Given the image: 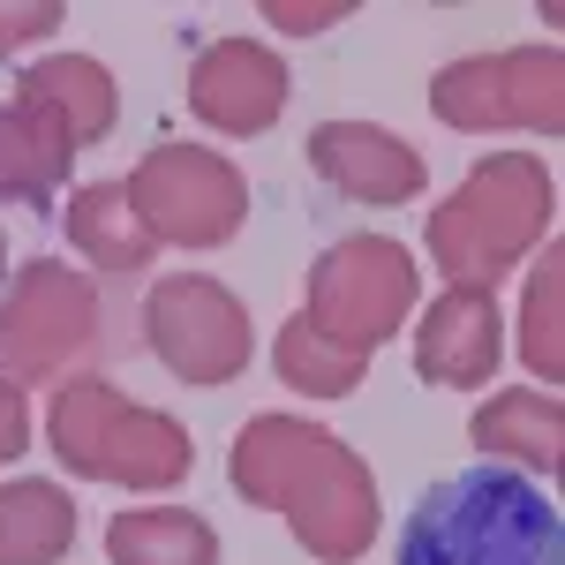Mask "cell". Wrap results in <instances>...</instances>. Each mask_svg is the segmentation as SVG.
Segmentation results:
<instances>
[{
	"label": "cell",
	"mask_w": 565,
	"mask_h": 565,
	"mask_svg": "<svg viewBox=\"0 0 565 565\" xmlns=\"http://www.w3.org/2000/svg\"><path fill=\"white\" fill-rule=\"evenodd\" d=\"M53 189H61V174H53V159L39 151V136L23 129L15 106H0V204H31V212H45Z\"/></svg>",
	"instance_id": "20"
},
{
	"label": "cell",
	"mask_w": 565,
	"mask_h": 565,
	"mask_svg": "<svg viewBox=\"0 0 565 565\" xmlns=\"http://www.w3.org/2000/svg\"><path fill=\"white\" fill-rule=\"evenodd\" d=\"M121 189H129L136 218L151 226L159 249L167 242L174 249H218L249 218V181H242V167L204 151V143H159V151H143Z\"/></svg>",
	"instance_id": "8"
},
{
	"label": "cell",
	"mask_w": 565,
	"mask_h": 565,
	"mask_svg": "<svg viewBox=\"0 0 565 565\" xmlns=\"http://www.w3.org/2000/svg\"><path fill=\"white\" fill-rule=\"evenodd\" d=\"M415 287H423V271H415V257H407L399 242H385V234H348V242H332L324 257L309 264L302 324L317 340H332V348H348V354L370 362V354L407 324Z\"/></svg>",
	"instance_id": "5"
},
{
	"label": "cell",
	"mask_w": 565,
	"mask_h": 565,
	"mask_svg": "<svg viewBox=\"0 0 565 565\" xmlns=\"http://www.w3.org/2000/svg\"><path fill=\"white\" fill-rule=\"evenodd\" d=\"M309 167L354 204H415L423 196V151L399 143L377 121H317L309 129Z\"/></svg>",
	"instance_id": "12"
},
{
	"label": "cell",
	"mask_w": 565,
	"mask_h": 565,
	"mask_svg": "<svg viewBox=\"0 0 565 565\" xmlns=\"http://www.w3.org/2000/svg\"><path fill=\"white\" fill-rule=\"evenodd\" d=\"M68 23V8L61 0H0V61L8 53H23L31 39H53Z\"/></svg>",
	"instance_id": "21"
},
{
	"label": "cell",
	"mask_w": 565,
	"mask_h": 565,
	"mask_svg": "<svg viewBox=\"0 0 565 565\" xmlns=\"http://www.w3.org/2000/svg\"><path fill=\"white\" fill-rule=\"evenodd\" d=\"M106 558L114 565H218V535L189 505H143V513H114Z\"/></svg>",
	"instance_id": "17"
},
{
	"label": "cell",
	"mask_w": 565,
	"mask_h": 565,
	"mask_svg": "<svg viewBox=\"0 0 565 565\" xmlns=\"http://www.w3.org/2000/svg\"><path fill=\"white\" fill-rule=\"evenodd\" d=\"M392 565H565V521L535 476L476 460L415 498Z\"/></svg>",
	"instance_id": "2"
},
{
	"label": "cell",
	"mask_w": 565,
	"mask_h": 565,
	"mask_svg": "<svg viewBox=\"0 0 565 565\" xmlns=\"http://www.w3.org/2000/svg\"><path fill=\"white\" fill-rule=\"evenodd\" d=\"M15 452H31V399H23V385L0 377V468H8Z\"/></svg>",
	"instance_id": "23"
},
{
	"label": "cell",
	"mask_w": 565,
	"mask_h": 565,
	"mask_svg": "<svg viewBox=\"0 0 565 565\" xmlns=\"http://www.w3.org/2000/svg\"><path fill=\"white\" fill-rule=\"evenodd\" d=\"M505 317L482 287H445L423 324H415V377L423 385H490L498 354H505Z\"/></svg>",
	"instance_id": "13"
},
{
	"label": "cell",
	"mask_w": 565,
	"mask_h": 565,
	"mask_svg": "<svg viewBox=\"0 0 565 565\" xmlns=\"http://www.w3.org/2000/svg\"><path fill=\"white\" fill-rule=\"evenodd\" d=\"M226 482L279 513L295 527L317 565H354L370 543H377V476L362 468V452L340 445L332 430H317L302 415H257L242 423L234 452H226Z\"/></svg>",
	"instance_id": "1"
},
{
	"label": "cell",
	"mask_w": 565,
	"mask_h": 565,
	"mask_svg": "<svg viewBox=\"0 0 565 565\" xmlns=\"http://www.w3.org/2000/svg\"><path fill=\"white\" fill-rule=\"evenodd\" d=\"M8 106L23 114V129L39 136L53 174H68L76 151L114 129L121 90H114V76H106L90 53H53V61H31V68L15 76V98H8Z\"/></svg>",
	"instance_id": "10"
},
{
	"label": "cell",
	"mask_w": 565,
	"mask_h": 565,
	"mask_svg": "<svg viewBox=\"0 0 565 565\" xmlns=\"http://www.w3.org/2000/svg\"><path fill=\"white\" fill-rule=\"evenodd\" d=\"M189 114L218 136H264L287 114V61L257 39H212L189 68Z\"/></svg>",
	"instance_id": "11"
},
{
	"label": "cell",
	"mask_w": 565,
	"mask_h": 565,
	"mask_svg": "<svg viewBox=\"0 0 565 565\" xmlns=\"http://www.w3.org/2000/svg\"><path fill=\"white\" fill-rule=\"evenodd\" d=\"M76 543V498L61 482H8L0 490V565H61Z\"/></svg>",
	"instance_id": "16"
},
{
	"label": "cell",
	"mask_w": 565,
	"mask_h": 565,
	"mask_svg": "<svg viewBox=\"0 0 565 565\" xmlns=\"http://www.w3.org/2000/svg\"><path fill=\"white\" fill-rule=\"evenodd\" d=\"M551 218H558V181L543 174V159L498 151L468 167V181L430 212V264L445 271V287L490 295L535 242H551Z\"/></svg>",
	"instance_id": "3"
},
{
	"label": "cell",
	"mask_w": 565,
	"mask_h": 565,
	"mask_svg": "<svg viewBox=\"0 0 565 565\" xmlns=\"http://www.w3.org/2000/svg\"><path fill=\"white\" fill-rule=\"evenodd\" d=\"M0 264H8V249H0Z\"/></svg>",
	"instance_id": "24"
},
{
	"label": "cell",
	"mask_w": 565,
	"mask_h": 565,
	"mask_svg": "<svg viewBox=\"0 0 565 565\" xmlns=\"http://www.w3.org/2000/svg\"><path fill=\"white\" fill-rule=\"evenodd\" d=\"M340 15H354V0H324V8H302V0H264V23H279V31H295V39L324 31V23H340Z\"/></svg>",
	"instance_id": "22"
},
{
	"label": "cell",
	"mask_w": 565,
	"mask_h": 565,
	"mask_svg": "<svg viewBox=\"0 0 565 565\" xmlns=\"http://www.w3.org/2000/svg\"><path fill=\"white\" fill-rule=\"evenodd\" d=\"M143 340L181 385H234L249 370V309L204 271H174L143 302Z\"/></svg>",
	"instance_id": "9"
},
{
	"label": "cell",
	"mask_w": 565,
	"mask_h": 565,
	"mask_svg": "<svg viewBox=\"0 0 565 565\" xmlns=\"http://www.w3.org/2000/svg\"><path fill=\"white\" fill-rule=\"evenodd\" d=\"M98 348V287L76 264H23L0 295V377L61 385Z\"/></svg>",
	"instance_id": "6"
},
{
	"label": "cell",
	"mask_w": 565,
	"mask_h": 565,
	"mask_svg": "<svg viewBox=\"0 0 565 565\" xmlns=\"http://www.w3.org/2000/svg\"><path fill=\"white\" fill-rule=\"evenodd\" d=\"M430 114L460 136H482V129L558 136L565 129V61H558V45H513V53L445 61L437 84H430Z\"/></svg>",
	"instance_id": "7"
},
{
	"label": "cell",
	"mask_w": 565,
	"mask_h": 565,
	"mask_svg": "<svg viewBox=\"0 0 565 565\" xmlns=\"http://www.w3.org/2000/svg\"><path fill=\"white\" fill-rule=\"evenodd\" d=\"M68 242H76V257L98 264V271H143V264L159 257V242H151V226L136 218L121 181L76 189V204H68Z\"/></svg>",
	"instance_id": "15"
},
{
	"label": "cell",
	"mask_w": 565,
	"mask_h": 565,
	"mask_svg": "<svg viewBox=\"0 0 565 565\" xmlns=\"http://www.w3.org/2000/svg\"><path fill=\"white\" fill-rule=\"evenodd\" d=\"M558 295H565V249L543 242V264L527 279V302H521V362L543 377V392L565 385V340H558Z\"/></svg>",
	"instance_id": "18"
},
{
	"label": "cell",
	"mask_w": 565,
	"mask_h": 565,
	"mask_svg": "<svg viewBox=\"0 0 565 565\" xmlns=\"http://www.w3.org/2000/svg\"><path fill=\"white\" fill-rule=\"evenodd\" d=\"M45 437L61 452V468L84 482H121V490H174L189 468H196V445L174 415L143 407L114 377H68L53 392V415H45Z\"/></svg>",
	"instance_id": "4"
},
{
	"label": "cell",
	"mask_w": 565,
	"mask_h": 565,
	"mask_svg": "<svg viewBox=\"0 0 565 565\" xmlns=\"http://www.w3.org/2000/svg\"><path fill=\"white\" fill-rule=\"evenodd\" d=\"M468 437L482 445V460H505V468H521V476L527 468H535V476H558L565 407H558V392H543V385H513V392H498V399H482Z\"/></svg>",
	"instance_id": "14"
},
{
	"label": "cell",
	"mask_w": 565,
	"mask_h": 565,
	"mask_svg": "<svg viewBox=\"0 0 565 565\" xmlns=\"http://www.w3.org/2000/svg\"><path fill=\"white\" fill-rule=\"evenodd\" d=\"M271 370H279V385H295V392H309V399H348L354 385H362V354H348V348H332V340H317L302 317L279 332V348H271Z\"/></svg>",
	"instance_id": "19"
}]
</instances>
